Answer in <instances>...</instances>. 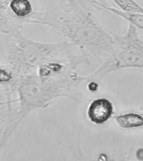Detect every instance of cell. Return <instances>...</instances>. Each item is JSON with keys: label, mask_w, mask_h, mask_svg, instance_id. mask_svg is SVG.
<instances>
[{"label": "cell", "mask_w": 143, "mask_h": 161, "mask_svg": "<svg viewBox=\"0 0 143 161\" xmlns=\"http://www.w3.org/2000/svg\"><path fill=\"white\" fill-rule=\"evenodd\" d=\"M13 39L8 59L15 69H30L49 62L58 60L59 57L69 52L71 44L67 42L43 43L26 37L16 30L9 34Z\"/></svg>", "instance_id": "cell-2"}, {"label": "cell", "mask_w": 143, "mask_h": 161, "mask_svg": "<svg viewBox=\"0 0 143 161\" xmlns=\"http://www.w3.org/2000/svg\"><path fill=\"white\" fill-rule=\"evenodd\" d=\"M8 8L14 17L25 25L35 12L30 0H9Z\"/></svg>", "instance_id": "cell-4"}, {"label": "cell", "mask_w": 143, "mask_h": 161, "mask_svg": "<svg viewBox=\"0 0 143 161\" xmlns=\"http://www.w3.org/2000/svg\"><path fill=\"white\" fill-rule=\"evenodd\" d=\"M116 119L119 125L125 128L143 125V118L139 115L128 114L117 116Z\"/></svg>", "instance_id": "cell-5"}, {"label": "cell", "mask_w": 143, "mask_h": 161, "mask_svg": "<svg viewBox=\"0 0 143 161\" xmlns=\"http://www.w3.org/2000/svg\"><path fill=\"white\" fill-rule=\"evenodd\" d=\"M91 8V0H60L48 10L35 12L28 23L48 26L73 44L94 53H113L114 34L101 25Z\"/></svg>", "instance_id": "cell-1"}, {"label": "cell", "mask_w": 143, "mask_h": 161, "mask_svg": "<svg viewBox=\"0 0 143 161\" xmlns=\"http://www.w3.org/2000/svg\"><path fill=\"white\" fill-rule=\"evenodd\" d=\"M12 75L5 69H0V83L8 82L11 80Z\"/></svg>", "instance_id": "cell-7"}, {"label": "cell", "mask_w": 143, "mask_h": 161, "mask_svg": "<svg viewBox=\"0 0 143 161\" xmlns=\"http://www.w3.org/2000/svg\"><path fill=\"white\" fill-rule=\"evenodd\" d=\"M113 112V105L108 100L99 99L94 100L90 105L88 115L94 123L102 124L111 117Z\"/></svg>", "instance_id": "cell-3"}, {"label": "cell", "mask_w": 143, "mask_h": 161, "mask_svg": "<svg viewBox=\"0 0 143 161\" xmlns=\"http://www.w3.org/2000/svg\"><path fill=\"white\" fill-rule=\"evenodd\" d=\"M119 10L125 13H143V7L136 0H112Z\"/></svg>", "instance_id": "cell-6"}]
</instances>
